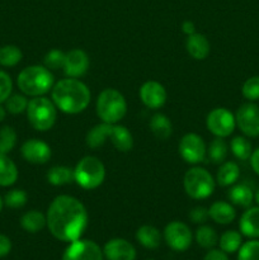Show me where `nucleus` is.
Here are the masks:
<instances>
[{"label": "nucleus", "mask_w": 259, "mask_h": 260, "mask_svg": "<svg viewBox=\"0 0 259 260\" xmlns=\"http://www.w3.org/2000/svg\"><path fill=\"white\" fill-rule=\"evenodd\" d=\"M47 228L52 236L63 243H73L83 236L88 226L85 206L73 196H57L48 206Z\"/></svg>", "instance_id": "f257e3e1"}, {"label": "nucleus", "mask_w": 259, "mask_h": 260, "mask_svg": "<svg viewBox=\"0 0 259 260\" xmlns=\"http://www.w3.org/2000/svg\"><path fill=\"white\" fill-rule=\"evenodd\" d=\"M51 99L56 108L60 109L62 113L78 114L88 108L91 94L83 81L75 78H68L53 85Z\"/></svg>", "instance_id": "f03ea898"}, {"label": "nucleus", "mask_w": 259, "mask_h": 260, "mask_svg": "<svg viewBox=\"0 0 259 260\" xmlns=\"http://www.w3.org/2000/svg\"><path fill=\"white\" fill-rule=\"evenodd\" d=\"M108 140L116 147V150L121 152H128L134 147V137L131 132L124 126L117 123L112 124L102 122L94 126L85 137L86 145L93 150L102 147Z\"/></svg>", "instance_id": "7ed1b4c3"}, {"label": "nucleus", "mask_w": 259, "mask_h": 260, "mask_svg": "<svg viewBox=\"0 0 259 260\" xmlns=\"http://www.w3.org/2000/svg\"><path fill=\"white\" fill-rule=\"evenodd\" d=\"M17 85L24 95L43 96L52 90L55 78L51 70L42 65H32L23 69L17 79Z\"/></svg>", "instance_id": "20e7f679"}, {"label": "nucleus", "mask_w": 259, "mask_h": 260, "mask_svg": "<svg viewBox=\"0 0 259 260\" xmlns=\"http://www.w3.org/2000/svg\"><path fill=\"white\" fill-rule=\"evenodd\" d=\"M96 114L104 123H118L127 113V102L123 94L113 88L101 91L96 98Z\"/></svg>", "instance_id": "39448f33"}, {"label": "nucleus", "mask_w": 259, "mask_h": 260, "mask_svg": "<svg viewBox=\"0 0 259 260\" xmlns=\"http://www.w3.org/2000/svg\"><path fill=\"white\" fill-rule=\"evenodd\" d=\"M27 118L30 126L40 132L52 128L57 118V108L52 99L45 96H35L28 101Z\"/></svg>", "instance_id": "423d86ee"}, {"label": "nucleus", "mask_w": 259, "mask_h": 260, "mask_svg": "<svg viewBox=\"0 0 259 260\" xmlns=\"http://www.w3.org/2000/svg\"><path fill=\"white\" fill-rule=\"evenodd\" d=\"M75 182L81 188L91 190L103 184L106 179L104 164L95 156H84L74 168Z\"/></svg>", "instance_id": "0eeeda50"}, {"label": "nucleus", "mask_w": 259, "mask_h": 260, "mask_svg": "<svg viewBox=\"0 0 259 260\" xmlns=\"http://www.w3.org/2000/svg\"><path fill=\"white\" fill-rule=\"evenodd\" d=\"M184 190L193 200H205L215 190V180L210 172L201 167L190 168L183 179Z\"/></svg>", "instance_id": "6e6552de"}, {"label": "nucleus", "mask_w": 259, "mask_h": 260, "mask_svg": "<svg viewBox=\"0 0 259 260\" xmlns=\"http://www.w3.org/2000/svg\"><path fill=\"white\" fill-rule=\"evenodd\" d=\"M207 129L215 137L225 139L234 132L236 126L235 116L226 108H215L207 114L206 118Z\"/></svg>", "instance_id": "1a4fd4ad"}, {"label": "nucleus", "mask_w": 259, "mask_h": 260, "mask_svg": "<svg viewBox=\"0 0 259 260\" xmlns=\"http://www.w3.org/2000/svg\"><path fill=\"white\" fill-rule=\"evenodd\" d=\"M179 154L188 164H200L207 157V147L202 137L197 134H187L179 142Z\"/></svg>", "instance_id": "9d476101"}, {"label": "nucleus", "mask_w": 259, "mask_h": 260, "mask_svg": "<svg viewBox=\"0 0 259 260\" xmlns=\"http://www.w3.org/2000/svg\"><path fill=\"white\" fill-rule=\"evenodd\" d=\"M192 231L180 221H173L164 229V240L170 249L175 251H185L192 244Z\"/></svg>", "instance_id": "9b49d317"}, {"label": "nucleus", "mask_w": 259, "mask_h": 260, "mask_svg": "<svg viewBox=\"0 0 259 260\" xmlns=\"http://www.w3.org/2000/svg\"><path fill=\"white\" fill-rule=\"evenodd\" d=\"M236 126L246 137L259 136V106L254 102L239 107L235 114Z\"/></svg>", "instance_id": "f8f14e48"}, {"label": "nucleus", "mask_w": 259, "mask_h": 260, "mask_svg": "<svg viewBox=\"0 0 259 260\" xmlns=\"http://www.w3.org/2000/svg\"><path fill=\"white\" fill-rule=\"evenodd\" d=\"M103 250L91 240L73 241L65 249L62 260H103Z\"/></svg>", "instance_id": "ddd939ff"}, {"label": "nucleus", "mask_w": 259, "mask_h": 260, "mask_svg": "<svg viewBox=\"0 0 259 260\" xmlns=\"http://www.w3.org/2000/svg\"><path fill=\"white\" fill-rule=\"evenodd\" d=\"M20 154L25 161L30 164L42 165L51 159V147L45 141L38 139L27 140L20 147Z\"/></svg>", "instance_id": "4468645a"}, {"label": "nucleus", "mask_w": 259, "mask_h": 260, "mask_svg": "<svg viewBox=\"0 0 259 260\" xmlns=\"http://www.w3.org/2000/svg\"><path fill=\"white\" fill-rule=\"evenodd\" d=\"M167 90L159 81L149 80L140 88V99L149 109H159L167 102Z\"/></svg>", "instance_id": "2eb2a0df"}, {"label": "nucleus", "mask_w": 259, "mask_h": 260, "mask_svg": "<svg viewBox=\"0 0 259 260\" xmlns=\"http://www.w3.org/2000/svg\"><path fill=\"white\" fill-rule=\"evenodd\" d=\"M89 69V57L85 51L81 48H74L65 53L63 62V73L68 78H81L86 74Z\"/></svg>", "instance_id": "dca6fc26"}, {"label": "nucleus", "mask_w": 259, "mask_h": 260, "mask_svg": "<svg viewBox=\"0 0 259 260\" xmlns=\"http://www.w3.org/2000/svg\"><path fill=\"white\" fill-rule=\"evenodd\" d=\"M103 255L107 260H135L136 249L124 239H112L104 245Z\"/></svg>", "instance_id": "f3484780"}, {"label": "nucleus", "mask_w": 259, "mask_h": 260, "mask_svg": "<svg viewBox=\"0 0 259 260\" xmlns=\"http://www.w3.org/2000/svg\"><path fill=\"white\" fill-rule=\"evenodd\" d=\"M185 48L190 57H193L195 60H205L210 55L211 45L205 35L196 32L187 37Z\"/></svg>", "instance_id": "a211bd4d"}, {"label": "nucleus", "mask_w": 259, "mask_h": 260, "mask_svg": "<svg viewBox=\"0 0 259 260\" xmlns=\"http://www.w3.org/2000/svg\"><path fill=\"white\" fill-rule=\"evenodd\" d=\"M239 229L241 231V235L246 236V238H259V206L246 208L239 221Z\"/></svg>", "instance_id": "6ab92c4d"}, {"label": "nucleus", "mask_w": 259, "mask_h": 260, "mask_svg": "<svg viewBox=\"0 0 259 260\" xmlns=\"http://www.w3.org/2000/svg\"><path fill=\"white\" fill-rule=\"evenodd\" d=\"M208 215H210V217L216 223L229 225V223H231L235 220L236 211L231 206V203L223 202V201H217V202L212 203L211 207L208 208Z\"/></svg>", "instance_id": "aec40b11"}, {"label": "nucleus", "mask_w": 259, "mask_h": 260, "mask_svg": "<svg viewBox=\"0 0 259 260\" xmlns=\"http://www.w3.org/2000/svg\"><path fill=\"white\" fill-rule=\"evenodd\" d=\"M228 197L233 205L249 208L254 201V193L249 185L241 183V184H236L231 187V189L228 192Z\"/></svg>", "instance_id": "412c9836"}, {"label": "nucleus", "mask_w": 259, "mask_h": 260, "mask_svg": "<svg viewBox=\"0 0 259 260\" xmlns=\"http://www.w3.org/2000/svg\"><path fill=\"white\" fill-rule=\"evenodd\" d=\"M240 177V169L235 161H223L218 168L216 180L221 187H230L235 184Z\"/></svg>", "instance_id": "4be33fe9"}, {"label": "nucleus", "mask_w": 259, "mask_h": 260, "mask_svg": "<svg viewBox=\"0 0 259 260\" xmlns=\"http://www.w3.org/2000/svg\"><path fill=\"white\" fill-rule=\"evenodd\" d=\"M136 240L144 248L154 250V249L159 248L160 243H161V234L155 226L144 225L136 231Z\"/></svg>", "instance_id": "5701e85b"}, {"label": "nucleus", "mask_w": 259, "mask_h": 260, "mask_svg": "<svg viewBox=\"0 0 259 260\" xmlns=\"http://www.w3.org/2000/svg\"><path fill=\"white\" fill-rule=\"evenodd\" d=\"M20 226L27 233H40V231H42L47 226V218L40 211H28L20 218Z\"/></svg>", "instance_id": "b1692460"}, {"label": "nucleus", "mask_w": 259, "mask_h": 260, "mask_svg": "<svg viewBox=\"0 0 259 260\" xmlns=\"http://www.w3.org/2000/svg\"><path fill=\"white\" fill-rule=\"evenodd\" d=\"M150 131L157 140L169 139L173 132V124L170 119L163 113H155L150 119Z\"/></svg>", "instance_id": "393cba45"}, {"label": "nucleus", "mask_w": 259, "mask_h": 260, "mask_svg": "<svg viewBox=\"0 0 259 260\" xmlns=\"http://www.w3.org/2000/svg\"><path fill=\"white\" fill-rule=\"evenodd\" d=\"M18 179V168L8 155L0 154V187H10Z\"/></svg>", "instance_id": "a878e982"}, {"label": "nucleus", "mask_w": 259, "mask_h": 260, "mask_svg": "<svg viewBox=\"0 0 259 260\" xmlns=\"http://www.w3.org/2000/svg\"><path fill=\"white\" fill-rule=\"evenodd\" d=\"M47 182L51 185H55V187L71 184L73 182H75L74 169L69 167H63V165L51 168L47 173Z\"/></svg>", "instance_id": "bb28decb"}, {"label": "nucleus", "mask_w": 259, "mask_h": 260, "mask_svg": "<svg viewBox=\"0 0 259 260\" xmlns=\"http://www.w3.org/2000/svg\"><path fill=\"white\" fill-rule=\"evenodd\" d=\"M228 144L221 137H215L207 147V157L213 164H222L228 157Z\"/></svg>", "instance_id": "cd10ccee"}, {"label": "nucleus", "mask_w": 259, "mask_h": 260, "mask_svg": "<svg viewBox=\"0 0 259 260\" xmlns=\"http://www.w3.org/2000/svg\"><path fill=\"white\" fill-rule=\"evenodd\" d=\"M241 241L243 239H241L240 233L235 230H228L218 239V245H220L221 250L225 251L226 254H231L240 249Z\"/></svg>", "instance_id": "c85d7f7f"}, {"label": "nucleus", "mask_w": 259, "mask_h": 260, "mask_svg": "<svg viewBox=\"0 0 259 260\" xmlns=\"http://www.w3.org/2000/svg\"><path fill=\"white\" fill-rule=\"evenodd\" d=\"M23 52L18 46L7 45L0 47V65L12 68L22 61Z\"/></svg>", "instance_id": "c756f323"}, {"label": "nucleus", "mask_w": 259, "mask_h": 260, "mask_svg": "<svg viewBox=\"0 0 259 260\" xmlns=\"http://www.w3.org/2000/svg\"><path fill=\"white\" fill-rule=\"evenodd\" d=\"M196 241L203 249H213L218 244V236L210 226H200L196 231Z\"/></svg>", "instance_id": "7c9ffc66"}, {"label": "nucleus", "mask_w": 259, "mask_h": 260, "mask_svg": "<svg viewBox=\"0 0 259 260\" xmlns=\"http://www.w3.org/2000/svg\"><path fill=\"white\" fill-rule=\"evenodd\" d=\"M231 152L239 160H248L251 156V144L246 137L236 136L231 140Z\"/></svg>", "instance_id": "2f4dec72"}, {"label": "nucleus", "mask_w": 259, "mask_h": 260, "mask_svg": "<svg viewBox=\"0 0 259 260\" xmlns=\"http://www.w3.org/2000/svg\"><path fill=\"white\" fill-rule=\"evenodd\" d=\"M17 144V134L10 126H4L0 128V154L8 155Z\"/></svg>", "instance_id": "473e14b6"}, {"label": "nucleus", "mask_w": 259, "mask_h": 260, "mask_svg": "<svg viewBox=\"0 0 259 260\" xmlns=\"http://www.w3.org/2000/svg\"><path fill=\"white\" fill-rule=\"evenodd\" d=\"M28 107V99L25 95L22 94H12L9 98L5 101V108L7 112L12 114H20L23 112L27 111Z\"/></svg>", "instance_id": "72a5a7b5"}, {"label": "nucleus", "mask_w": 259, "mask_h": 260, "mask_svg": "<svg viewBox=\"0 0 259 260\" xmlns=\"http://www.w3.org/2000/svg\"><path fill=\"white\" fill-rule=\"evenodd\" d=\"M238 251V260H259V240L251 239L241 244Z\"/></svg>", "instance_id": "f704fd0d"}, {"label": "nucleus", "mask_w": 259, "mask_h": 260, "mask_svg": "<svg viewBox=\"0 0 259 260\" xmlns=\"http://www.w3.org/2000/svg\"><path fill=\"white\" fill-rule=\"evenodd\" d=\"M63 62H65V52H62L61 50H56V48L46 53L45 58H43V66L51 71L62 69Z\"/></svg>", "instance_id": "c9c22d12"}, {"label": "nucleus", "mask_w": 259, "mask_h": 260, "mask_svg": "<svg viewBox=\"0 0 259 260\" xmlns=\"http://www.w3.org/2000/svg\"><path fill=\"white\" fill-rule=\"evenodd\" d=\"M27 193L22 189H12L5 194L4 205L9 208H22L27 203Z\"/></svg>", "instance_id": "e433bc0d"}, {"label": "nucleus", "mask_w": 259, "mask_h": 260, "mask_svg": "<svg viewBox=\"0 0 259 260\" xmlns=\"http://www.w3.org/2000/svg\"><path fill=\"white\" fill-rule=\"evenodd\" d=\"M241 93L249 102L259 101V76H251L243 84Z\"/></svg>", "instance_id": "4c0bfd02"}, {"label": "nucleus", "mask_w": 259, "mask_h": 260, "mask_svg": "<svg viewBox=\"0 0 259 260\" xmlns=\"http://www.w3.org/2000/svg\"><path fill=\"white\" fill-rule=\"evenodd\" d=\"M13 81L8 73L0 70V104L5 103L8 98L12 95Z\"/></svg>", "instance_id": "58836bf2"}, {"label": "nucleus", "mask_w": 259, "mask_h": 260, "mask_svg": "<svg viewBox=\"0 0 259 260\" xmlns=\"http://www.w3.org/2000/svg\"><path fill=\"white\" fill-rule=\"evenodd\" d=\"M189 220L195 223H205L208 220L210 215H208L207 208L202 207V206H198V207L192 208L189 211Z\"/></svg>", "instance_id": "ea45409f"}, {"label": "nucleus", "mask_w": 259, "mask_h": 260, "mask_svg": "<svg viewBox=\"0 0 259 260\" xmlns=\"http://www.w3.org/2000/svg\"><path fill=\"white\" fill-rule=\"evenodd\" d=\"M12 250V241L8 236L0 234V258L8 255Z\"/></svg>", "instance_id": "a19ab883"}, {"label": "nucleus", "mask_w": 259, "mask_h": 260, "mask_svg": "<svg viewBox=\"0 0 259 260\" xmlns=\"http://www.w3.org/2000/svg\"><path fill=\"white\" fill-rule=\"evenodd\" d=\"M203 260H229V256L228 254L225 253V251H222L220 249H210V251H208L207 254H206L205 259Z\"/></svg>", "instance_id": "79ce46f5"}, {"label": "nucleus", "mask_w": 259, "mask_h": 260, "mask_svg": "<svg viewBox=\"0 0 259 260\" xmlns=\"http://www.w3.org/2000/svg\"><path fill=\"white\" fill-rule=\"evenodd\" d=\"M250 165H251V169L255 172V174L259 175V147L251 152Z\"/></svg>", "instance_id": "37998d69"}, {"label": "nucleus", "mask_w": 259, "mask_h": 260, "mask_svg": "<svg viewBox=\"0 0 259 260\" xmlns=\"http://www.w3.org/2000/svg\"><path fill=\"white\" fill-rule=\"evenodd\" d=\"M182 30H183V33L187 36H190V35H193V33H196L195 23L190 22V20H184V22L182 23Z\"/></svg>", "instance_id": "c03bdc74"}, {"label": "nucleus", "mask_w": 259, "mask_h": 260, "mask_svg": "<svg viewBox=\"0 0 259 260\" xmlns=\"http://www.w3.org/2000/svg\"><path fill=\"white\" fill-rule=\"evenodd\" d=\"M5 116H7V108L3 107V104H0V122L4 121Z\"/></svg>", "instance_id": "a18cd8bd"}, {"label": "nucleus", "mask_w": 259, "mask_h": 260, "mask_svg": "<svg viewBox=\"0 0 259 260\" xmlns=\"http://www.w3.org/2000/svg\"><path fill=\"white\" fill-rule=\"evenodd\" d=\"M254 200H255L256 205L259 206V189L256 190V193H255V194H254Z\"/></svg>", "instance_id": "49530a36"}, {"label": "nucleus", "mask_w": 259, "mask_h": 260, "mask_svg": "<svg viewBox=\"0 0 259 260\" xmlns=\"http://www.w3.org/2000/svg\"><path fill=\"white\" fill-rule=\"evenodd\" d=\"M3 205H4V200L0 197V212H2V210H3Z\"/></svg>", "instance_id": "de8ad7c7"}, {"label": "nucleus", "mask_w": 259, "mask_h": 260, "mask_svg": "<svg viewBox=\"0 0 259 260\" xmlns=\"http://www.w3.org/2000/svg\"><path fill=\"white\" fill-rule=\"evenodd\" d=\"M147 260H154V259H147Z\"/></svg>", "instance_id": "09e8293b"}]
</instances>
